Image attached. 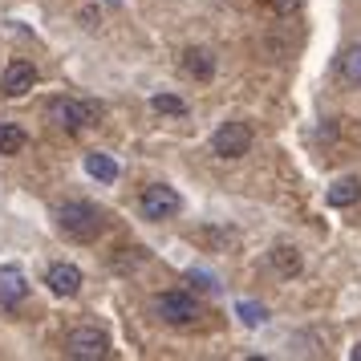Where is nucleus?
I'll return each mask as SVG.
<instances>
[{"instance_id":"nucleus-16","label":"nucleus","mask_w":361,"mask_h":361,"mask_svg":"<svg viewBox=\"0 0 361 361\" xmlns=\"http://www.w3.org/2000/svg\"><path fill=\"white\" fill-rule=\"evenodd\" d=\"M150 110H159V114H187V106H183V98H175V94H154L150 98Z\"/></svg>"},{"instance_id":"nucleus-5","label":"nucleus","mask_w":361,"mask_h":361,"mask_svg":"<svg viewBox=\"0 0 361 361\" xmlns=\"http://www.w3.org/2000/svg\"><path fill=\"white\" fill-rule=\"evenodd\" d=\"M212 150L219 159H244L247 150H252V126L247 122H224L212 134Z\"/></svg>"},{"instance_id":"nucleus-14","label":"nucleus","mask_w":361,"mask_h":361,"mask_svg":"<svg viewBox=\"0 0 361 361\" xmlns=\"http://www.w3.org/2000/svg\"><path fill=\"white\" fill-rule=\"evenodd\" d=\"M341 78L361 90V45H349V49L341 53Z\"/></svg>"},{"instance_id":"nucleus-20","label":"nucleus","mask_w":361,"mask_h":361,"mask_svg":"<svg viewBox=\"0 0 361 361\" xmlns=\"http://www.w3.org/2000/svg\"><path fill=\"white\" fill-rule=\"evenodd\" d=\"M110 4H122V0H110Z\"/></svg>"},{"instance_id":"nucleus-11","label":"nucleus","mask_w":361,"mask_h":361,"mask_svg":"<svg viewBox=\"0 0 361 361\" xmlns=\"http://www.w3.org/2000/svg\"><path fill=\"white\" fill-rule=\"evenodd\" d=\"M329 207H353L361 199V179H353V175H345V179H337L333 187H329Z\"/></svg>"},{"instance_id":"nucleus-18","label":"nucleus","mask_w":361,"mask_h":361,"mask_svg":"<svg viewBox=\"0 0 361 361\" xmlns=\"http://www.w3.org/2000/svg\"><path fill=\"white\" fill-rule=\"evenodd\" d=\"M240 317H244L247 325H260V321H264V309H260V305H247V300H240Z\"/></svg>"},{"instance_id":"nucleus-1","label":"nucleus","mask_w":361,"mask_h":361,"mask_svg":"<svg viewBox=\"0 0 361 361\" xmlns=\"http://www.w3.org/2000/svg\"><path fill=\"white\" fill-rule=\"evenodd\" d=\"M57 224H61V231L69 240H82L85 244V240H94L106 228V215H102V207L85 203V199H69V203L57 207Z\"/></svg>"},{"instance_id":"nucleus-15","label":"nucleus","mask_w":361,"mask_h":361,"mask_svg":"<svg viewBox=\"0 0 361 361\" xmlns=\"http://www.w3.org/2000/svg\"><path fill=\"white\" fill-rule=\"evenodd\" d=\"M25 150V130L13 122H0V154H20Z\"/></svg>"},{"instance_id":"nucleus-8","label":"nucleus","mask_w":361,"mask_h":361,"mask_svg":"<svg viewBox=\"0 0 361 361\" xmlns=\"http://www.w3.org/2000/svg\"><path fill=\"white\" fill-rule=\"evenodd\" d=\"M25 296H29V280H25V272L13 268V264H4V268H0V309H17Z\"/></svg>"},{"instance_id":"nucleus-7","label":"nucleus","mask_w":361,"mask_h":361,"mask_svg":"<svg viewBox=\"0 0 361 361\" xmlns=\"http://www.w3.org/2000/svg\"><path fill=\"white\" fill-rule=\"evenodd\" d=\"M37 85V66L33 61H8L4 66V73H0V94L4 98H25L29 90Z\"/></svg>"},{"instance_id":"nucleus-2","label":"nucleus","mask_w":361,"mask_h":361,"mask_svg":"<svg viewBox=\"0 0 361 361\" xmlns=\"http://www.w3.org/2000/svg\"><path fill=\"white\" fill-rule=\"evenodd\" d=\"M45 118H49L57 130L78 134L94 122V106H85L78 98H53V102H45Z\"/></svg>"},{"instance_id":"nucleus-13","label":"nucleus","mask_w":361,"mask_h":361,"mask_svg":"<svg viewBox=\"0 0 361 361\" xmlns=\"http://www.w3.org/2000/svg\"><path fill=\"white\" fill-rule=\"evenodd\" d=\"M85 171H90L94 179H102V183H114L118 179V163L110 159V154H98V150H94V154H85Z\"/></svg>"},{"instance_id":"nucleus-12","label":"nucleus","mask_w":361,"mask_h":361,"mask_svg":"<svg viewBox=\"0 0 361 361\" xmlns=\"http://www.w3.org/2000/svg\"><path fill=\"white\" fill-rule=\"evenodd\" d=\"M272 268H276L280 276H296L300 272V252L288 244H276L272 247Z\"/></svg>"},{"instance_id":"nucleus-3","label":"nucleus","mask_w":361,"mask_h":361,"mask_svg":"<svg viewBox=\"0 0 361 361\" xmlns=\"http://www.w3.org/2000/svg\"><path fill=\"white\" fill-rule=\"evenodd\" d=\"M66 357L73 361H102L110 357V337L98 325H82L66 337Z\"/></svg>"},{"instance_id":"nucleus-4","label":"nucleus","mask_w":361,"mask_h":361,"mask_svg":"<svg viewBox=\"0 0 361 361\" xmlns=\"http://www.w3.org/2000/svg\"><path fill=\"white\" fill-rule=\"evenodd\" d=\"M138 207H142L147 219L163 224V219H175V215L183 212V199H179L175 187H166V183H150V187H142V195H138Z\"/></svg>"},{"instance_id":"nucleus-10","label":"nucleus","mask_w":361,"mask_h":361,"mask_svg":"<svg viewBox=\"0 0 361 361\" xmlns=\"http://www.w3.org/2000/svg\"><path fill=\"white\" fill-rule=\"evenodd\" d=\"M183 69H187V78H195V82H212L215 78V53L212 49H187L183 53Z\"/></svg>"},{"instance_id":"nucleus-17","label":"nucleus","mask_w":361,"mask_h":361,"mask_svg":"<svg viewBox=\"0 0 361 361\" xmlns=\"http://www.w3.org/2000/svg\"><path fill=\"white\" fill-rule=\"evenodd\" d=\"M268 8H272L276 17H293L296 8H300V0H268Z\"/></svg>"},{"instance_id":"nucleus-6","label":"nucleus","mask_w":361,"mask_h":361,"mask_svg":"<svg viewBox=\"0 0 361 361\" xmlns=\"http://www.w3.org/2000/svg\"><path fill=\"white\" fill-rule=\"evenodd\" d=\"M154 312H159V321H166V325H191L199 317V300L175 288V293L154 296Z\"/></svg>"},{"instance_id":"nucleus-19","label":"nucleus","mask_w":361,"mask_h":361,"mask_svg":"<svg viewBox=\"0 0 361 361\" xmlns=\"http://www.w3.org/2000/svg\"><path fill=\"white\" fill-rule=\"evenodd\" d=\"M353 361H361V341H357V345H353Z\"/></svg>"},{"instance_id":"nucleus-9","label":"nucleus","mask_w":361,"mask_h":361,"mask_svg":"<svg viewBox=\"0 0 361 361\" xmlns=\"http://www.w3.org/2000/svg\"><path fill=\"white\" fill-rule=\"evenodd\" d=\"M82 268L78 264H53L49 272H45V284H49V293L57 296H78L82 293Z\"/></svg>"}]
</instances>
